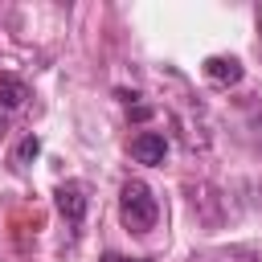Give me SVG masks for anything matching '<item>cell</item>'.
<instances>
[{
  "mask_svg": "<svg viewBox=\"0 0 262 262\" xmlns=\"http://www.w3.org/2000/svg\"><path fill=\"white\" fill-rule=\"evenodd\" d=\"M119 217H123V225H127L131 233L156 229V221H160V201L151 196V188H147L143 180H127V184H123V192H119Z\"/></svg>",
  "mask_w": 262,
  "mask_h": 262,
  "instance_id": "obj_1",
  "label": "cell"
},
{
  "mask_svg": "<svg viewBox=\"0 0 262 262\" xmlns=\"http://www.w3.org/2000/svg\"><path fill=\"white\" fill-rule=\"evenodd\" d=\"M102 262H139V258H119V254H106Z\"/></svg>",
  "mask_w": 262,
  "mask_h": 262,
  "instance_id": "obj_8",
  "label": "cell"
},
{
  "mask_svg": "<svg viewBox=\"0 0 262 262\" xmlns=\"http://www.w3.org/2000/svg\"><path fill=\"white\" fill-rule=\"evenodd\" d=\"M25 98H29L25 82H20V78H12V74H4V78H0V119H4L12 106H20Z\"/></svg>",
  "mask_w": 262,
  "mask_h": 262,
  "instance_id": "obj_5",
  "label": "cell"
},
{
  "mask_svg": "<svg viewBox=\"0 0 262 262\" xmlns=\"http://www.w3.org/2000/svg\"><path fill=\"white\" fill-rule=\"evenodd\" d=\"M205 78L213 86H237L242 82V61L237 57H209L205 61Z\"/></svg>",
  "mask_w": 262,
  "mask_h": 262,
  "instance_id": "obj_4",
  "label": "cell"
},
{
  "mask_svg": "<svg viewBox=\"0 0 262 262\" xmlns=\"http://www.w3.org/2000/svg\"><path fill=\"white\" fill-rule=\"evenodd\" d=\"M192 262H262L254 250H213V254H201Z\"/></svg>",
  "mask_w": 262,
  "mask_h": 262,
  "instance_id": "obj_6",
  "label": "cell"
},
{
  "mask_svg": "<svg viewBox=\"0 0 262 262\" xmlns=\"http://www.w3.org/2000/svg\"><path fill=\"white\" fill-rule=\"evenodd\" d=\"M164 151H168V143H164L160 131H139V135L131 139V156H135L139 164H164Z\"/></svg>",
  "mask_w": 262,
  "mask_h": 262,
  "instance_id": "obj_3",
  "label": "cell"
},
{
  "mask_svg": "<svg viewBox=\"0 0 262 262\" xmlns=\"http://www.w3.org/2000/svg\"><path fill=\"white\" fill-rule=\"evenodd\" d=\"M37 151H41V139H37V135H25V139L16 143V151H12V164H16V168H29V160H37Z\"/></svg>",
  "mask_w": 262,
  "mask_h": 262,
  "instance_id": "obj_7",
  "label": "cell"
},
{
  "mask_svg": "<svg viewBox=\"0 0 262 262\" xmlns=\"http://www.w3.org/2000/svg\"><path fill=\"white\" fill-rule=\"evenodd\" d=\"M57 209H61V217L70 221V225H82V217H86V184L82 180H66V184H57Z\"/></svg>",
  "mask_w": 262,
  "mask_h": 262,
  "instance_id": "obj_2",
  "label": "cell"
}]
</instances>
